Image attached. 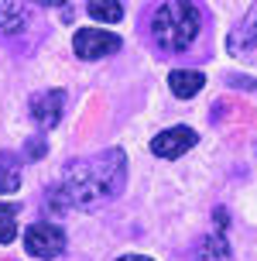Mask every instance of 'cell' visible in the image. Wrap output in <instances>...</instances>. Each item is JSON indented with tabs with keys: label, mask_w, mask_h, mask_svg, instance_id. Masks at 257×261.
<instances>
[{
	"label": "cell",
	"mask_w": 257,
	"mask_h": 261,
	"mask_svg": "<svg viewBox=\"0 0 257 261\" xmlns=\"http://www.w3.org/2000/svg\"><path fill=\"white\" fill-rule=\"evenodd\" d=\"M199 141V134H195L192 127H185V124H179V127H168L161 130L158 138L151 141V151L158 158H182L192 144Z\"/></svg>",
	"instance_id": "cell-6"
},
{
	"label": "cell",
	"mask_w": 257,
	"mask_h": 261,
	"mask_svg": "<svg viewBox=\"0 0 257 261\" xmlns=\"http://www.w3.org/2000/svg\"><path fill=\"white\" fill-rule=\"evenodd\" d=\"M17 237V206L0 203V244H11Z\"/></svg>",
	"instance_id": "cell-13"
},
{
	"label": "cell",
	"mask_w": 257,
	"mask_h": 261,
	"mask_svg": "<svg viewBox=\"0 0 257 261\" xmlns=\"http://www.w3.org/2000/svg\"><path fill=\"white\" fill-rule=\"evenodd\" d=\"M72 48H76L79 59H103V55L120 48V38L110 31H100V28H82L72 38Z\"/></svg>",
	"instance_id": "cell-5"
},
{
	"label": "cell",
	"mask_w": 257,
	"mask_h": 261,
	"mask_svg": "<svg viewBox=\"0 0 257 261\" xmlns=\"http://www.w3.org/2000/svg\"><path fill=\"white\" fill-rule=\"evenodd\" d=\"M117 261H151V258H144V254H124V258H117Z\"/></svg>",
	"instance_id": "cell-15"
},
{
	"label": "cell",
	"mask_w": 257,
	"mask_h": 261,
	"mask_svg": "<svg viewBox=\"0 0 257 261\" xmlns=\"http://www.w3.org/2000/svg\"><path fill=\"white\" fill-rule=\"evenodd\" d=\"M168 86H172V93L179 100H192L195 93L206 86V76L199 69H172L168 72Z\"/></svg>",
	"instance_id": "cell-8"
},
{
	"label": "cell",
	"mask_w": 257,
	"mask_h": 261,
	"mask_svg": "<svg viewBox=\"0 0 257 261\" xmlns=\"http://www.w3.org/2000/svg\"><path fill=\"white\" fill-rule=\"evenodd\" d=\"M65 110V93L62 90H41L31 96V117L38 120L41 130H51L59 120H62Z\"/></svg>",
	"instance_id": "cell-7"
},
{
	"label": "cell",
	"mask_w": 257,
	"mask_h": 261,
	"mask_svg": "<svg viewBox=\"0 0 257 261\" xmlns=\"http://www.w3.org/2000/svg\"><path fill=\"white\" fill-rule=\"evenodd\" d=\"M86 14L96 17V21H106V24H117L120 17H124V4H117V0H90L86 4Z\"/></svg>",
	"instance_id": "cell-12"
},
{
	"label": "cell",
	"mask_w": 257,
	"mask_h": 261,
	"mask_svg": "<svg viewBox=\"0 0 257 261\" xmlns=\"http://www.w3.org/2000/svg\"><path fill=\"white\" fill-rule=\"evenodd\" d=\"M124 179H127V155L120 148H106L93 158L69 162L62 179L45 196V210L51 217L65 210H96L120 196Z\"/></svg>",
	"instance_id": "cell-1"
},
{
	"label": "cell",
	"mask_w": 257,
	"mask_h": 261,
	"mask_svg": "<svg viewBox=\"0 0 257 261\" xmlns=\"http://www.w3.org/2000/svg\"><path fill=\"white\" fill-rule=\"evenodd\" d=\"M27 28V7L24 4H0V35H17Z\"/></svg>",
	"instance_id": "cell-10"
},
{
	"label": "cell",
	"mask_w": 257,
	"mask_h": 261,
	"mask_svg": "<svg viewBox=\"0 0 257 261\" xmlns=\"http://www.w3.org/2000/svg\"><path fill=\"white\" fill-rule=\"evenodd\" d=\"M226 52L237 59V62H247V65H257V7L233 24V31L226 35Z\"/></svg>",
	"instance_id": "cell-3"
},
{
	"label": "cell",
	"mask_w": 257,
	"mask_h": 261,
	"mask_svg": "<svg viewBox=\"0 0 257 261\" xmlns=\"http://www.w3.org/2000/svg\"><path fill=\"white\" fill-rule=\"evenodd\" d=\"M45 151H48L45 138H35V141H27V144H24V158H45Z\"/></svg>",
	"instance_id": "cell-14"
},
{
	"label": "cell",
	"mask_w": 257,
	"mask_h": 261,
	"mask_svg": "<svg viewBox=\"0 0 257 261\" xmlns=\"http://www.w3.org/2000/svg\"><path fill=\"white\" fill-rule=\"evenodd\" d=\"M24 248L31 258L51 261L65 251V230L55 227V223H35V227H27V234H24Z\"/></svg>",
	"instance_id": "cell-4"
},
{
	"label": "cell",
	"mask_w": 257,
	"mask_h": 261,
	"mask_svg": "<svg viewBox=\"0 0 257 261\" xmlns=\"http://www.w3.org/2000/svg\"><path fill=\"white\" fill-rule=\"evenodd\" d=\"M226 258H230V244H226L223 230L206 234L199 241V248H195V261H226Z\"/></svg>",
	"instance_id": "cell-9"
},
{
	"label": "cell",
	"mask_w": 257,
	"mask_h": 261,
	"mask_svg": "<svg viewBox=\"0 0 257 261\" xmlns=\"http://www.w3.org/2000/svg\"><path fill=\"white\" fill-rule=\"evenodd\" d=\"M21 189V162L11 151H0V196Z\"/></svg>",
	"instance_id": "cell-11"
},
{
	"label": "cell",
	"mask_w": 257,
	"mask_h": 261,
	"mask_svg": "<svg viewBox=\"0 0 257 261\" xmlns=\"http://www.w3.org/2000/svg\"><path fill=\"white\" fill-rule=\"evenodd\" d=\"M199 28H203V11L195 4H185V0L161 4L154 11V21H151L154 41L165 52H185V48H192V41L199 38Z\"/></svg>",
	"instance_id": "cell-2"
}]
</instances>
